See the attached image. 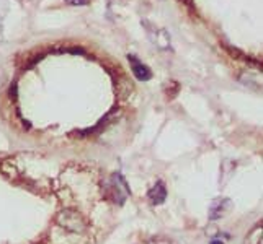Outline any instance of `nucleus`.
<instances>
[{
	"label": "nucleus",
	"instance_id": "f257e3e1",
	"mask_svg": "<svg viewBox=\"0 0 263 244\" xmlns=\"http://www.w3.org/2000/svg\"><path fill=\"white\" fill-rule=\"evenodd\" d=\"M103 192H105V197L112 200L113 204L121 205V204H124V200H126V197L131 194V189L126 183V179H124L120 173H115L105 183V189H103Z\"/></svg>",
	"mask_w": 263,
	"mask_h": 244
},
{
	"label": "nucleus",
	"instance_id": "f03ea898",
	"mask_svg": "<svg viewBox=\"0 0 263 244\" xmlns=\"http://www.w3.org/2000/svg\"><path fill=\"white\" fill-rule=\"evenodd\" d=\"M56 223L62 229H66L67 233H84L87 229L85 218L82 217L79 212L69 210V208H66V210H62V212L58 213Z\"/></svg>",
	"mask_w": 263,
	"mask_h": 244
},
{
	"label": "nucleus",
	"instance_id": "7ed1b4c3",
	"mask_svg": "<svg viewBox=\"0 0 263 244\" xmlns=\"http://www.w3.org/2000/svg\"><path fill=\"white\" fill-rule=\"evenodd\" d=\"M231 205H232V202L229 199L213 200L211 205H209V220H213V221L221 220L227 212L231 210Z\"/></svg>",
	"mask_w": 263,
	"mask_h": 244
},
{
	"label": "nucleus",
	"instance_id": "20e7f679",
	"mask_svg": "<svg viewBox=\"0 0 263 244\" xmlns=\"http://www.w3.org/2000/svg\"><path fill=\"white\" fill-rule=\"evenodd\" d=\"M128 60H129V64H131V70H133V73L136 75L137 80L147 82V80L152 78L150 68H149L146 64H142V62H141L139 59H136L134 55H129V54H128Z\"/></svg>",
	"mask_w": 263,
	"mask_h": 244
},
{
	"label": "nucleus",
	"instance_id": "39448f33",
	"mask_svg": "<svg viewBox=\"0 0 263 244\" xmlns=\"http://www.w3.org/2000/svg\"><path fill=\"white\" fill-rule=\"evenodd\" d=\"M147 199H149V202L152 205L164 204L165 199H167V189H165V184L162 183V181L155 183V186L147 192Z\"/></svg>",
	"mask_w": 263,
	"mask_h": 244
},
{
	"label": "nucleus",
	"instance_id": "423d86ee",
	"mask_svg": "<svg viewBox=\"0 0 263 244\" xmlns=\"http://www.w3.org/2000/svg\"><path fill=\"white\" fill-rule=\"evenodd\" d=\"M149 244H178V242L169 238V236H152L149 239Z\"/></svg>",
	"mask_w": 263,
	"mask_h": 244
},
{
	"label": "nucleus",
	"instance_id": "0eeeda50",
	"mask_svg": "<svg viewBox=\"0 0 263 244\" xmlns=\"http://www.w3.org/2000/svg\"><path fill=\"white\" fill-rule=\"evenodd\" d=\"M66 4L69 5H75V7H79V5H88L90 4V0H64Z\"/></svg>",
	"mask_w": 263,
	"mask_h": 244
},
{
	"label": "nucleus",
	"instance_id": "6e6552de",
	"mask_svg": "<svg viewBox=\"0 0 263 244\" xmlns=\"http://www.w3.org/2000/svg\"><path fill=\"white\" fill-rule=\"evenodd\" d=\"M13 96V100H17V85L13 83V85L10 87V98Z\"/></svg>",
	"mask_w": 263,
	"mask_h": 244
},
{
	"label": "nucleus",
	"instance_id": "1a4fd4ad",
	"mask_svg": "<svg viewBox=\"0 0 263 244\" xmlns=\"http://www.w3.org/2000/svg\"><path fill=\"white\" fill-rule=\"evenodd\" d=\"M209 244H224V241H221V239H211Z\"/></svg>",
	"mask_w": 263,
	"mask_h": 244
},
{
	"label": "nucleus",
	"instance_id": "9d476101",
	"mask_svg": "<svg viewBox=\"0 0 263 244\" xmlns=\"http://www.w3.org/2000/svg\"><path fill=\"white\" fill-rule=\"evenodd\" d=\"M257 244H261V239H260V241H258V242H257Z\"/></svg>",
	"mask_w": 263,
	"mask_h": 244
}]
</instances>
